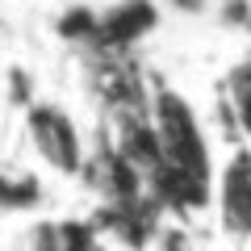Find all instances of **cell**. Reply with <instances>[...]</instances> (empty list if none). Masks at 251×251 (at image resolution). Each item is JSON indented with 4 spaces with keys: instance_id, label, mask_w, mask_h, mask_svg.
Here are the masks:
<instances>
[{
    "instance_id": "cell-1",
    "label": "cell",
    "mask_w": 251,
    "mask_h": 251,
    "mask_svg": "<svg viewBox=\"0 0 251 251\" xmlns=\"http://www.w3.org/2000/svg\"><path fill=\"white\" fill-rule=\"evenodd\" d=\"M25 134L46 168H54L59 176H84L88 147H84V134L67 109H59L54 100H29L25 105Z\"/></svg>"
},
{
    "instance_id": "cell-2",
    "label": "cell",
    "mask_w": 251,
    "mask_h": 251,
    "mask_svg": "<svg viewBox=\"0 0 251 251\" xmlns=\"http://www.w3.org/2000/svg\"><path fill=\"white\" fill-rule=\"evenodd\" d=\"M155 25H159V9H155L151 0H122V4H113V9L97 13L92 46L117 54V50H126V46H134L138 38H147Z\"/></svg>"
},
{
    "instance_id": "cell-3",
    "label": "cell",
    "mask_w": 251,
    "mask_h": 251,
    "mask_svg": "<svg viewBox=\"0 0 251 251\" xmlns=\"http://www.w3.org/2000/svg\"><path fill=\"white\" fill-rule=\"evenodd\" d=\"M214 201H218V214H222L226 230L251 239V155H239V159L226 163V172L218 176Z\"/></svg>"
},
{
    "instance_id": "cell-4",
    "label": "cell",
    "mask_w": 251,
    "mask_h": 251,
    "mask_svg": "<svg viewBox=\"0 0 251 251\" xmlns=\"http://www.w3.org/2000/svg\"><path fill=\"white\" fill-rule=\"evenodd\" d=\"M226 109H230L234 126L251 138V59L230 67V75H226Z\"/></svg>"
},
{
    "instance_id": "cell-5",
    "label": "cell",
    "mask_w": 251,
    "mask_h": 251,
    "mask_svg": "<svg viewBox=\"0 0 251 251\" xmlns=\"http://www.w3.org/2000/svg\"><path fill=\"white\" fill-rule=\"evenodd\" d=\"M34 197H38V180H29V176H9V172H0V205H4V209L29 205Z\"/></svg>"
},
{
    "instance_id": "cell-6",
    "label": "cell",
    "mask_w": 251,
    "mask_h": 251,
    "mask_svg": "<svg viewBox=\"0 0 251 251\" xmlns=\"http://www.w3.org/2000/svg\"><path fill=\"white\" fill-rule=\"evenodd\" d=\"M29 251H67V239H63L59 222H38L29 230Z\"/></svg>"
},
{
    "instance_id": "cell-7",
    "label": "cell",
    "mask_w": 251,
    "mask_h": 251,
    "mask_svg": "<svg viewBox=\"0 0 251 251\" xmlns=\"http://www.w3.org/2000/svg\"><path fill=\"white\" fill-rule=\"evenodd\" d=\"M155 247L159 251H193L184 230H155Z\"/></svg>"
},
{
    "instance_id": "cell-8",
    "label": "cell",
    "mask_w": 251,
    "mask_h": 251,
    "mask_svg": "<svg viewBox=\"0 0 251 251\" xmlns=\"http://www.w3.org/2000/svg\"><path fill=\"white\" fill-rule=\"evenodd\" d=\"M222 21L226 25H251V4L247 0H226L222 4Z\"/></svg>"
},
{
    "instance_id": "cell-9",
    "label": "cell",
    "mask_w": 251,
    "mask_h": 251,
    "mask_svg": "<svg viewBox=\"0 0 251 251\" xmlns=\"http://www.w3.org/2000/svg\"><path fill=\"white\" fill-rule=\"evenodd\" d=\"M168 9H176V13H209L214 0H168Z\"/></svg>"
}]
</instances>
